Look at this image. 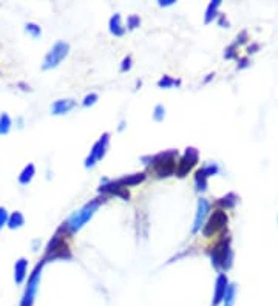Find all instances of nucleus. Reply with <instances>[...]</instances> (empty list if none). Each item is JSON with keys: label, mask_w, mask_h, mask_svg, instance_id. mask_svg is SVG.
I'll return each mask as SVG.
<instances>
[{"label": "nucleus", "mask_w": 278, "mask_h": 306, "mask_svg": "<svg viewBox=\"0 0 278 306\" xmlns=\"http://www.w3.org/2000/svg\"><path fill=\"white\" fill-rule=\"evenodd\" d=\"M105 201V198H94L91 201H88L83 207H81L76 212H73L70 215V218L63 223V226L67 227V230L70 232V235L78 234V232L88 223V221L94 217V214L98 212V209L101 207V204Z\"/></svg>", "instance_id": "1"}, {"label": "nucleus", "mask_w": 278, "mask_h": 306, "mask_svg": "<svg viewBox=\"0 0 278 306\" xmlns=\"http://www.w3.org/2000/svg\"><path fill=\"white\" fill-rule=\"evenodd\" d=\"M176 156L178 150H167L153 156H144L142 161L144 164H150L153 167V172L158 178H167L176 172Z\"/></svg>", "instance_id": "2"}, {"label": "nucleus", "mask_w": 278, "mask_h": 306, "mask_svg": "<svg viewBox=\"0 0 278 306\" xmlns=\"http://www.w3.org/2000/svg\"><path fill=\"white\" fill-rule=\"evenodd\" d=\"M65 234L70 235V232L67 230L65 226H60L56 232V235L50 240V243L47 245V249H45V258L44 261H48V260H57V258H62V260H70L71 258V250H70V246L68 243L65 241Z\"/></svg>", "instance_id": "3"}, {"label": "nucleus", "mask_w": 278, "mask_h": 306, "mask_svg": "<svg viewBox=\"0 0 278 306\" xmlns=\"http://www.w3.org/2000/svg\"><path fill=\"white\" fill-rule=\"evenodd\" d=\"M210 261L217 271H227L232 268L233 250L230 248V238L222 237L210 250Z\"/></svg>", "instance_id": "4"}, {"label": "nucleus", "mask_w": 278, "mask_h": 306, "mask_svg": "<svg viewBox=\"0 0 278 306\" xmlns=\"http://www.w3.org/2000/svg\"><path fill=\"white\" fill-rule=\"evenodd\" d=\"M70 53V44L65 40H57L55 45L50 48L47 56L42 64V70H53L60 65V62L68 56Z\"/></svg>", "instance_id": "5"}, {"label": "nucleus", "mask_w": 278, "mask_h": 306, "mask_svg": "<svg viewBox=\"0 0 278 306\" xmlns=\"http://www.w3.org/2000/svg\"><path fill=\"white\" fill-rule=\"evenodd\" d=\"M109 145H110V133L105 132L101 135V138L93 144L88 156L85 158V161H83L85 168H93L101 160H104L107 150H109Z\"/></svg>", "instance_id": "6"}, {"label": "nucleus", "mask_w": 278, "mask_h": 306, "mask_svg": "<svg viewBox=\"0 0 278 306\" xmlns=\"http://www.w3.org/2000/svg\"><path fill=\"white\" fill-rule=\"evenodd\" d=\"M227 221H229V218H227V214L224 212V210H221V209L213 210V214L209 215L206 224L202 226V229H201L202 235H204L206 238L213 237L215 234H218V232H221L222 229H226Z\"/></svg>", "instance_id": "7"}, {"label": "nucleus", "mask_w": 278, "mask_h": 306, "mask_svg": "<svg viewBox=\"0 0 278 306\" xmlns=\"http://www.w3.org/2000/svg\"><path fill=\"white\" fill-rule=\"evenodd\" d=\"M199 161V152L198 149H195V147H187V149L184 150V155L179 158V161L176 163V172L175 175L178 178H186L190 170L194 168Z\"/></svg>", "instance_id": "8"}, {"label": "nucleus", "mask_w": 278, "mask_h": 306, "mask_svg": "<svg viewBox=\"0 0 278 306\" xmlns=\"http://www.w3.org/2000/svg\"><path fill=\"white\" fill-rule=\"evenodd\" d=\"M210 215V203L207 198H199L196 204V214L194 218V226H192V234H196L206 224V221Z\"/></svg>", "instance_id": "9"}, {"label": "nucleus", "mask_w": 278, "mask_h": 306, "mask_svg": "<svg viewBox=\"0 0 278 306\" xmlns=\"http://www.w3.org/2000/svg\"><path fill=\"white\" fill-rule=\"evenodd\" d=\"M44 260H42L39 265L36 266V269L33 271L29 277V281H28V289L25 292V297H24V302H22V306H31L33 303V299H34V294H36V289H37V284H39V280H40V272H42V266H44Z\"/></svg>", "instance_id": "10"}, {"label": "nucleus", "mask_w": 278, "mask_h": 306, "mask_svg": "<svg viewBox=\"0 0 278 306\" xmlns=\"http://www.w3.org/2000/svg\"><path fill=\"white\" fill-rule=\"evenodd\" d=\"M99 194H104V195H116V196H121L124 201H128V198H130V194L127 192V189H124L119 183L116 181H110V179H104L102 184L99 186L98 189Z\"/></svg>", "instance_id": "11"}, {"label": "nucleus", "mask_w": 278, "mask_h": 306, "mask_svg": "<svg viewBox=\"0 0 278 306\" xmlns=\"http://www.w3.org/2000/svg\"><path fill=\"white\" fill-rule=\"evenodd\" d=\"M76 105L78 102L74 99H57L51 104V114H55V116L67 114L76 107Z\"/></svg>", "instance_id": "12"}, {"label": "nucleus", "mask_w": 278, "mask_h": 306, "mask_svg": "<svg viewBox=\"0 0 278 306\" xmlns=\"http://www.w3.org/2000/svg\"><path fill=\"white\" fill-rule=\"evenodd\" d=\"M109 29L114 37H122L127 33V27L122 24V17L119 13H114L109 20Z\"/></svg>", "instance_id": "13"}, {"label": "nucleus", "mask_w": 278, "mask_h": 306, "mask_svg": "<svg viewBox=\"0 0 278 306\" xmlns=\"http://www.w3.org/2000/svg\"><path fill=\"white\" fill-rule=\"evenodd\" d=\"M227 286H229V280H227V276L226 274H220L217 277V283H215V295H213V303H220L222 299H224V294L227 291Z\"/></svg>", "instance_id": "14"}, {"label": "nucleus", "mask_w": 278, "mask_h": 306, "mask_svg": "<svg viewBox=\"0 0 278 306\" xmlns=\"http://www.w3.org/2000/svg\"><path fill=\"white\" fill-rule=\"evenodd\" d=\"M145 178L147 175L144 172H139V173H132V175H125L122 178H117L116 181L119 183L124 189L127 187H132V186H138V184H141L145 181Z\"/></svg>", "instance_id": "15"}, {"label": "nucleus", "mask_w": 278, "mask_h": 306, "mask_svg": "<svg viewBox=\"0 0 278 306\" xmlns=\"http://www.w3.org/2000/svg\"><path fill=\"white\" fill-rule=\"evenodd\" d=\"M209 173L206 170V167L202 166L201 168L195 172V187H196V192L202 194L207 191V186H209Z\"/></svg>", "instance_id": "16"}, {"label": "nucleus", "mask_w": 278, "mask_h": 306, "mask_svg": "<svg viewBox=\"0 0 278 306\" xmlns=\"http://www.w3.org/2000/svg\"><path fill=\"white\" fill-rule=\"evenodd\" d=\"M27 269H28V260L27 258H19L16 261V266H14V278H16L17 284L24 283V280L27 277Z\"/></svg>", "instance_id": "17"}, {"label": "nucleus", "mask_w": 278, "mask_h": 306, "mask_svg": "<svg viewBox=\"0 0 278 306\" xmlns=\"http://www.w3.org/2000/svg\"><path fill=\"white\" fill-rule=\"evenodd\" d=\"M221 6V0H212L206 8V14H204V24L209 25L213 20L218 17V9Z\"/></svg>", "instance_id": "18"}, {"label": "nucleus", "mask_w": 278, "mask_h": 306, "mask_svg": "<svg viewBox=\"0 0 278 306\" xmlns=\"http://www.w3.org/2000/svg\"><path fill=\"white\" fill-rule=\"evenodd\" d=\"M238 195H235L233 192H230V194H227V195H224V196H221L218 201H217V206H220L221 207V210H224V209H233L235 206H237V203H238Z\"/></svg>", "instance_id": "19"}, {"label": "nucleus", "mask_w": 278, "mask_h": 306, "mask_svg": "<svg viewBox=\"0 0 278 306\" xmlns=\"http://www.w3.org/2000/svg\"><path fill=\"white\" fill-rule=\"evenodd\" d=\"M34 175H36V167H34V164L29 163L28 166H25L22 173L19 175V183L22 184V186H27V184L31 183V179L34 178Z\"/></svg>", "instance_id": "20"}, {"label": "nucleus", "mask_w": 278, "mask_h": 306, "mask_svg": "<svg viewBox=\"0 0 278 306\" xmlns=\"http://www.w3.org/2000/svg\"><path fill=\"white\" fill-rule=\"evenodd\" d=\"M181 85V79H175L168 75H164L161 79L158 81V87L163 88V90H170V88H175V87H179Z\"/></svg>", "instance_id": "21"}, {"label": "nucleus", "mask_w": 278, "mask_h": 306, "mask_svg": "<svg viewBox=\"0 0 278 306\" xmlns=\"http://www.w3.org/2000/svg\"><path fill=\"white\" fill-rule=\"evenodd\" d=\"M25 224V217L22 215V212H13L11 215H9V220H8V227L9 229H19L22 227Z\"/></svg>", "instance_id": "22"}, {"label": "nucleus", "mask_w": 278, "mask_h": 306, "mask_svg": "<svg viewBox=\"0 0 278 306\" xmlns=\"http://www.w3.org/2000/svg\"><path fill=\"white\" fill-rule=\"evenodd\" d=\"M13 121L8 116V113H2L0 114V135H8L9 130H11Z\"/></svg>", "instance_id": "23"}, {"label": "nucleus", "mask_w": 278, "mask_h": 306, "mask_svg": "<svg viewBox=\"0 0 278 306\" xmlns=\"http://www.w3.org/2000/svg\"><path fill=\"white\" fill-rule=\"evenodd\" d=\"M235 292H237V284H229L226 294H224V306H232L233 305Z\"/></svg>", "instance_id": "24"}, {"label": "nucleus", "mask_w": 278, "mask_h": 306, "mask_svg": "<svg viewBox=\"0 0 278 306\" xmlns=\"http://www.w3.org/2000/svg\"><path fill=\"white\" fill-rule=\"evenodd\" d=\"M153 119L156 121V122H161V121H164V118H166V107L163 104H158V105H155V109H153Z\"/></svg>", "instance_id": "25"}, {"label": "nucleus", "mask_w": 278, "mask_h": 306, "mask_svg": "<svg viewBox=\"0 0 278 306\" xmlns=\"http://www.w3.org/2000/svg\"><path fill=\"white\" fill-rule=\"evenodd\" d=\"M139 27H141V17L136 16V14H132V16L127 17V29L128 31H133Z\"/></svg>", "instance_id": "26"}, {"label": "nucleus", "mask_w": 278, "mask_h": 306, "mask_svg": "<svg viewBox=\"0 0 278 306\" xmlns=\"http://www.w3.org/2000/svg\"><path fill=\"white\" fill-rule=\"evenodd\" d=\"M98 101H99V94L98 93H88L87 96L83 98V101H82V107L88 109V107H91V105H94Z\"/></svg>", "instance_id": "27"}, {"label": "nucleus", "mask_w": 278, "mask_h": 306, "mask_svg": "<svg viewBox=\"0 0 278 306\" xmlns=\"http://www.w3.org/2000/svg\"><path fill=\"white\" fill-rule=\"evenodd\" d=\"M25 29H27V33L31 36V37H39L40 34H42V29H40V27L37 25V24H33V22H29V24H27L25 25Z\"/></svg>", "instance_id": "28"}, {"label": "nucleus", "mask_w": 278, "mask_h": 306, "mask_svg": "<svg viewBox=\"0 0 278 306\" xmlns=\"http://www.w3.org/2000/svg\"><path fill=\"white\" fill-rule=\"evenodd\" d=\"M132 65H133V59L132 56H125L121 62V67H119V71L121 73H127L132 70Z\"/></svg>", "instance_id": "29"}, {"label": "nucleus", "mask_w": 278, "mask_h": 306, "mask_svg": "<svg viewBox=\"0 0 278 306\" xmlns=\"http://www.w3.org/2000/svg\"><path fill=\"white\" fill-rule=\"evenodd\" d=\"M8 220H9V215L6 212L5 207H0V230L3 229V226L8 224Z\"/></svg>", "instance_id": "30"}, {"label": "nucleus", "mask_w": 278, "mask_h": 306, "mask_svg": "<svg viewBox=\"0 0 278 306\" xmlns=\"http://www.w3.org/2000/svg\"><path fill=\"white\" fill-rule=\"evenodd\" d=\"M237 45H230L229 48H226V51H224V57L226 59H237Z\"/></svg>", "instance_id": "31"}, {"label": "nucleus", "mask_w": 278, "mask_h": 306, "mask_svg": "<svg viewBox=\"0 0 278 306\" xmlns=\"http://www.w3.org/2000/svg\"><path fill=\"white\" fill-rule=\"evenodd\" d=\"M176 3V0H159L158 5L163 6V8H167V6H173Z\"/></svg>", "instance_id": "32"}, {"label": "nucleus", "mask_w": 278, "mask_h": 306, "mask_svg": "<svg viewBox=\"0 0 278 306\" xmlns=\"http://www.w3.org/2000/svg\"><path fill=\"white\" fill-rule=\"evenodd\" d=\"M218 24L221 25V27H229V22H227V19H226V16L224 14H218Z\"/></svg>", "instance_id": "33"}, {"label": "nucleus", "mask_w": 278, "mask_h": 306, "mask_svg": "<svg viewBox=\"0 0 278 306\" xmlns=\"http://www.w3.org/2000/svg\"><path fill=\"white\" fill-rule=\"evenodd\" d=\"M238 40H237V44H244L246 40H248V33H246V31H243V33L237 37Z\"/></svg>", "instance_id": "34"}, {"label": "nucleus", "mask_w": 278, "mask_h": 306, "mask_svg": "<svg viewBox=\"0 0 278 306\" xmlns=\"http://www.w3.org/2000/svg\"><path fill=\"white\" fill-rule=\"evenodd\" d=\"M249 65V60L248 59H240V65H238V68L241 70V68H246Z\"/></svg>", "instance_id": "35"}, {"label": "nucleus", "mask_w": 278, "mask_h": 306, "mask_svg": "<svg viewBox=\"0 0 278 306\" xmlns=\"http://www.w3.org/2000/svg\"><path fill=\"white\" fill-rule=\"evenodd\" d=\"M256 50H258V45H252L249 48V53H256Z\"/></svg>", "instance_id": "36"}, {"label": "nucleus", "mask_w": 278, "mask_h": 306, "mask_svg": "<svg viewBox=\"0 0 278 306\" xmlns=\"http://www.w3.org/2000/svg\"><path fill=\"white\" fill-rule=\"evenodd\" d=\"M124 127H125V122L122 121V122L119 124V129H117V130H119V132H121V130H124Z\"/></svg>", "instance_id": "37"}]
</instances>
